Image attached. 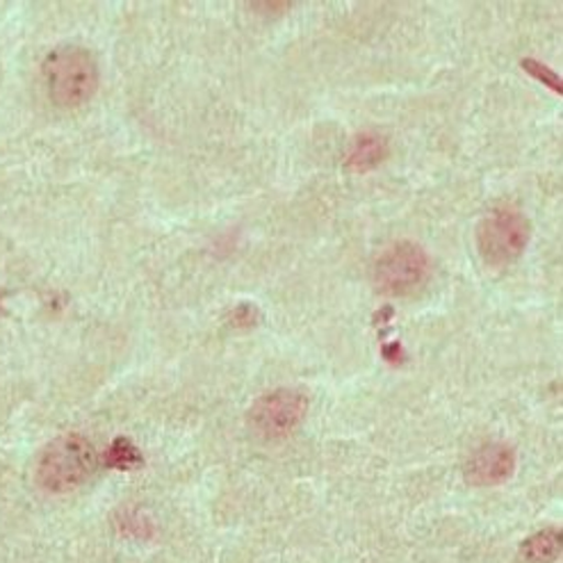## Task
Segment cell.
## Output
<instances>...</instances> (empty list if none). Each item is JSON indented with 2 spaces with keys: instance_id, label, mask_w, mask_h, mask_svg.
I'll return each instance as SVG.
<instances>
[{
  "instance_id": "cell-1",
  "label": "cell",
  "mask_w": 563,
  "mask_h": 563,
  "mask_svg": "<svg viewBox=\"0 0 563 563\" xmlns=\"http://www.w3.org/2000/svg\"><path fill=\"white\" fill-rule=\"evenodd\" d=\"M44 82L48 99L57 108H80L99 89V65L85 46L62 44L44 59Z\"/></svg>"
},
{
  "instance_id": "cell-2",
  "label": "cell",
  "mask_w": 563,
  "mask_h": 563,
  "mask_svg": "<svg viewBox=\"0 0 563 563\" xmlns=\"http://www.w3.org/2000/svg\"><path fill=\"white\" fill-rule=\"evenodd\" d=\"M99 467V454L80 433L55 438L40 456L37 482L44 490L62 495L87 484Z\"/></svg>"
},
{
  "instance_id": "cell-3",
  "label": "cell",
  "mask_w": 563,
  "mask_h": 563,
  "mask_svg": "<svg viewBox=\"0 0 563 563\" xmlns=\"http://www.w3.org/2000/svg\"><path fill=\"white\" fill-rule=\"evenodd\" d=\"M431 263L424 249L411 240H399L386 246L372 263V284L390 297L418 292L429 278Z\"/></svg>"
},
{
  "instance_id": "cell-4",
  "label": "cell",
  "mask_w": 563,
  "mask_h": 563,
  "mask_svg": "<svg viewBox=\"0 0 563 563\" xmlns=\"http://www.w3.org/2000/svg\"><path fill=\"white\" fill-rule=\"evenodd\" d=\"M529 235V219L518 208L497 206L482 217L477 227L479 256L490 267H507L525 254Z\"/></svg>"
},
{
  "instance_id": "cell-5",
  "label": "cell",
  "mask_w": 563,
  "mask_h": 563,
  "mask_svg": "<svg viewBox=\"0 0 563 563\" xmlns=\"http://www.w3.org/2000/svg\"><path fill=\"white\" fill-rule=\"evenodd\" d=\"M308 399L295 388H278L267 395H261L252 409H249L246 422L261 441H284L306 418Z\"/></svg>"
},
{
  "instance_id": "cell-6",
  "label": "cell",
  "mask_w": 563,
  "mask_h": 563,
  "mask_svg": "<svg viewBox=\"0 0 563 563\" xmlns=\"http://www.w3.org/2000/svg\"><path fill=\"white\" fill-rule=\"evenodd\" d=\"M516 473V452L505 443L479 448L465 463V479L473 486H499Z\"/></svg>"
},
{
  "instance_id": "cell-7",
  "label": "cell",
  "mask_w": 563,
  "mask_h": 563,
  "mask_svg": "<svg viewBox=\"0 0 563 563\" xmlns=\"http://www.w3.org/2000/svg\"><path fill=\"white\" fill-rule=\"evenodd\" d=\"M388 140L379 133H361L347 151V167L352 172H372L388 158Z\"/></svg>"
},
{
  "instance_id": "cell-8",
  "label": "cell",
  "mask_w": 563,
  "mask_h": 563,
  "mask_svg": "<svg viewBox=\"0 0 563 563\" xmlns=\"http://www.w3.org/2000/svg\"><path fill=\"white\" fill-rule=\"evenodd\" d=\"M561 529H543L522 541L520 554L529 563H554L561 556Z\"/></svg>"
},
{
  "instance_id": "cell-9",
  "label": "cell",
  "mask_w": 563,
  "mask_h": 563,
  "mask_svg": "<svg viewBox=\"0 0 563 563\" xmlns=\"http://www.w3.org/2000/svg\"><path fill=\"white\" fill-rule=\"evenodd\" d=\"M103 461L108 467H114V471H137V467L144 465V456L137 450V445L131 441V438H123V435L114 438Z\"/></svg>"
},
{
  "instance_id": "cell-10",
  "label": "cell",
  "mask_w": 563,
  "mask_h": 563,
  "mask_svg": "<svg viewBox=\"0 0 563 563\" xmlns=\"http://www.w3.org/2000/svg\"><path fill=\"white\" fill-rule=\"evenodd\" d=\"M522 67L529 71V76H534L537 80H543L550 89H554V91H559V93L563 91V87H561V78H559L554 71H550L548 67H543L541 62L527 57V59H522Z\"/></svg>"
}]
</instances>
